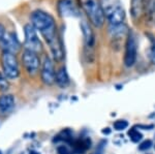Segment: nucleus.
<instances>
[{"label":"nucleus","mask_w":155,"mask_h":154,"mask_svg":"<svg viewBox=\"0 0 155 154\" xmlns=\"http://www.w3.org/2000/svg\"><path fill=\"white\" fill-rule=\"evenodd\" d=\"M79 2L80 6L90 20V23L97 28H101L104 24L106 15L98 0H79Z\"/></svg>","instance_id":"1"},{"label":"nucleus","mask_w":155,"mask_h":154,"mask_svg":"<svg viewBox=\"0 0 155 154\" xmlns=\"http://www.w3.org/2000/svg\"><path fill=\"white\" fill-rule=\"evenodd\" d=\"M1 65L6 78L16 79L20 74L19 62L15 54L3 51L1 55Z\"/></svg>","instance_id":"2"},{"label":"nucleus","mask_w":155,"mask_h":154,"mask_svg":"<svg viewBox=\"0 0 155 154\" xmlns=\"http://www.w3.org/2000/svg\"><path fill=\"white\" fill-rule=\"evenodd\" d=\"M106 18L109 20L110 25L122 24L125 20V11L119 2H107L104 8Z\"/></svg>","instance_id":"3"},{"label":"nucleus","mask_w":155,"mask_h":154,"mask_svg":"<svg viewBox=\"0 0 155 154\" xmlns=\"http://www.w3.org/2000/svg\"><path fill=\"white\" fill-rule=\"evenodd\" d=\"M25 32V50H29L34 53H41L42 51V44L36 33V29L32 24H27L24 27Z\"/></svg>","instance_id":"4"},{"label":"nucleus","mask_w":155,"mask_h":154,"mask_svg":"<svg viewBox=\"0 0 155 154\" xmlns=\"http://www.w3.org/2000/svg\"><path fill=\"white\" fill-rule=\"evenodd\" d=\"M137 37L132 31L127 33V39L125 44V54H124V63L126 66H132L137 60Z\"/></svg>","instance_id":"5"},{"label":"nucleus","mask_w":155,"mask_h":154,"mask_svg":"<svg viewBox=\"0 0 155 154\" xmlns=\"http://www.w3.org/2000/svg\"><path fill=\"white\" fill-rule=\"evenodd\" d=\"M58 11L61 17H79L80 2L78 0H60L58 3Z\"/></svg>","instance_id":"6"},{"label":"nucleus","mask_w":155,"mask_h":154,"mask_svg":"<svg viewBox=\"0 0 155 154\" xmlns=\"http://www.w3.org/2000/svg\"><path fill=\"white\" fill-rule=\"evenodd\" d=\"M22 62L27 73L30 74H35L39 68V58L36 53L29 50H25L22 54Z\"/></svg>","instance_id":"7"},{"label":"nucleus","mask_w":155,"mask_h":154,"mask_svg":"<svg viewBox=\"0 0 155 154\" xmlns=\"http://www.w3.org/2000/svg\"><path fill=\"white\" fill-rule=\"evenodd\" d=\"M1 47L4 49V51L9 52V53L16 54L17 52L20 51L21 49V44L18 41L17 36L12 32H6L2 39L0 41Z\"/></svg>","instance_id":"8"},{"label":"nucleus","mask_w":155,"mask_h":154,"mask_svg":"<svg viewBox=\"0 0 155 154\" xmlns=\"http://www.w3.org/2000/svg\"><path fill=\"white\" fill-rule=\"evenodd\" d=\"M55 77H56V73L54 70V64L49 57L45 58V61L42 63L41 68V80L47 85H51L55 81Z\"/></svg>","instance_id":"9"},{"label":"nucleus","mask_w":155,"mask_h":154,"mask_svg":"<svg viewBox=\"0 0 155 154\" xmlns=\"http://www.w3.org/2000/svg\"><path fill=\"white\" fill-rule=\"evenodd\" d=\"M15 108V98L11 94L0 96V114L7 115L14 110Z\"/></svg>","instance_id":"10"},{"label":"nucleus","mask_w":155,"mask_h":154,"mask_svg":"<svg viewBox=\"0 0 155 154\" xmlns=\"http://www.w3.org/2000/svg\"><path fill=\"white\" fill-rule=\"evenodd\" d=\"M145 9V0H131L130 14L134 20L139 21L142 18Z\"/></svg>","instance_id":"11"},{"label":"nucleus","mask_w":155,"mask_h":154,"mask_svg":"<svg viewBox=\"0 0 155 154\" xmlns=\"http://www.w3.org/2000/svg\"><path fill=\"white\" fill-rule=\"evenodd\" d=\"M81 29H82V32H83L84 41H85L86 47L87 48H92L94 44V34H93V31L90 28L89 24L87 23L86 21H83L81 24Z\"/></svg>","instance_id":"12"},{"label":"nucleus","mask_w":155,"mask_h":154,"mask_svg":"<svg viewBox=\"0 0 155 154\" xmlns=\"http://www.w3.org/2000/svg\"><path fill=\"white\" fill-rule=\"evenodd\" d=\"M55 81H56L57 85L65 88V87L69 84V78L68 74L66 73L65 67H61L58 71L56 73V77H55Z\"/></svg>","instance_id":"13"},{"label":"nucleus","mask_w":155,"mask_h":154,"mask_svg":"<svg viewBox=\"0 0 155 154\" xmlns=\"http://www.w3.org/2000/svg\"><path fill=\"white\" fill-rule=\"evenodd\" d=\"M110 32L113 37H119L126 33L127 27L123 23L118 25H110Z\"/></svg>","instance_id":"14"},{"label":"nucleus","mask_w":155,"mask_h":154,"mask_svg":"<svg viewBox=\"0 0 155 154\" xmlns=\"http://www.w3.org/2000/svg\"><path fill=\"white\" fill-rule=\"evenodd\" d=\"M90 147V142L88 140H78L72 143V148L74 152L83 153Z\"/></svg>","instance_id":"15"},{"label":"nucleus","mask_w":155,"mask_h":154,"mask_svg":"<svg viewBox=\"0 0 155 154\" xmlns=\"http://www.w3.org/2000/svg\"><path fill=\"white\" fill-rule=\"evenodd\" d=\"M150 43H151V46H150L149 58L150 61L152 62V64L155 65V38L151 35H150Z\"/></svg>","instance_id":"16"},{"label":"nucleus","mask_w":155,"mask_h":154,"mask_svg":"<svg viewBox=\"0 0 155 154\" xmlns=\"http://www.w3.org/2000/svg\"><path fill=\"white\" fill-rule=\"evenodd\" d=\"M128 136H129V138H130V140L132 141V142H134V143L139 142V141L143 138L142 133H139L136 128H131V129L128 131Z\"/></svg>","instance_id":"17"},{"label":"nucleus","mask_w":155,"mask_h":154,"mask_svg":"<svg viewBox=\"0 0 155 154\" xmlns=\"http://www.w3.org/2000/svg\"><path fill=\"white\" fill-rule=\"evenodd\" d=\"M128 126V123L125 120H118L114 123V128L116 130H123Z\"/></svg>","instance_id":"18"},{"label":"nucleus","mask_w":155,"mask_h":154,"mask_svg":"<svg viewBox=\"0 0 155 154\" xmlns=\"http://www.w3.org/2000/svg\"><path fill=\"white\" fill-rule=\"evenodd\" d=\"M7 87H8V84L6 82V79L0 74V90H6Z\"/></svg>","instance_id":"19"},{"label":"nucleus","mask_w":155,"mask_h":154,"mask_svg":"<svg viewBox=\"0 0 155 154\" xmlns=\"http://www.w3.org/2000/svg\"><path fill=\"white\" fill-rule=\"evenodd\" d=\"M151 146H152V142L150 140H147L140 145V150H147V149H149Z\"/></svg>","instance_id":"20"},{"label":"nucleus","mask_w":155,"mask_h":154,"mask_svg":"<svg viewBox=\"0 0 155 154\" xmlns=\"http://www.w3.org/2000/svg\"><path fill=\"white\" fill-rule=\"evenodd\" d=\"M57 151H58V154H72L65 146H60V147L57 148Z\"/></svg>","instance_id":"21"},{"label":"nucleus","mask_w":155,"mask_h":154,"mask_svg":"<svg viewBox=\"0 0 155 154\" xmlns=\"http://www.w3.org/2000/svg\"><path fill=\"white\" fill-rule=\"evenodd\" d=\"M6 32H5V29H4V27L2 26L1 24H0V41L2 39V37L4 36V34H5Z\"/></svg>","instance_id":"22"}]
</instances>
